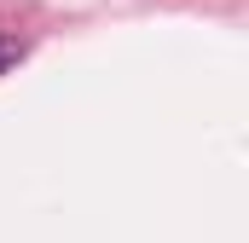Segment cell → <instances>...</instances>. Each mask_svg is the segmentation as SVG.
<instances>
[{
	"instance_id": "obj_1",
	"label": "cell",
	"mask_w": 249,
	"mask_h": 243,
	"mask_svg": "<svg viewBox=\"0 0 249 243\" xmlns=\"http://www.w3.org/2000/svg\"><path fill=\"white\" fill-rule=\"evenodd\" d=\"M23 52H29V47H23V41H18V35H0V75H6V69H12V64L23 58Z\"/></svg>"
}]
</instances>
